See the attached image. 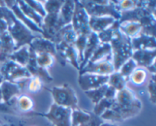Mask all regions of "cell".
<instances>
[{
    "label": "cell",
    "mask_w": 156,
    "mask_h": 126,
    "mask_svg": "<svg viewBox=\"0 0 156 126\" xmlns=\"http://www.w3.org/2000/svg\"><path fill=\"white\" fill-rule=\"evenodd\" d=\"M141 108L140 100L130 89L125 87L117 91L112 106L100 117L103 121L107 120L109 123L114 124L137 115Z\"/></svg>",
    "instance_id": "6da1fadb"
},
{
    "label": "cell",
    "mask_w": 156,
    "mask_h": 126,
    "mask_svg": "<svg viewBox=\"0 0 156 126\" xmlns=\"http://www.w3.org/2000/svg\"><path fill=\"white\" fill-rule=\"evenodd\" d=\"M111 42L112 62L115 71H118L120 67L133 54L131 39L123 34L119 29L115 30Z\"/></svg>",
    "instance_id": "7a4b0ae2"
},
{
    "label": "cell",
    "mask_w": 156,
    "mask_h": 126,
    "mask_svg": "<svg viewBox=\"0 0 156 126\" xmlns=\"http://www.w3.org/2000/svg\"><path fill=\"white\" fill-rule=\"evenodd\" d=\"M82 6L85 9L90 17H105L111 16L114 19L120 18V12L117 9L115 5L108 4L110 2L102 1L98 2H80Z\"/></svg>",
    "instance_id": "3957f363"
},
{
    "label": "cell",
    "mask_w": 156,
    "mask_h": 126,
    "mask_svg": "<svg viewBox=\"0 0 156 126\" xmlns=\"http://www.w3.org/2000/svg\"><path fill=\"white\" fill-rule=\"evenodd\" d=\"M54 103L69 109L77 108L78 99L75 91L68 84L54 87L51 90Z\"/></svg>",
    "instance_id": "277c9868"
},
{
    "label": "cell",
    "mask_w": 156,
    "mask_h": 126,
    "mask_svg": "<svg viewBox=\"0 0 156 126\" xmlns=\"http://www.w3.org/2000/svg\"><path fill=\"white\" fill-rule=\"evenodd\" d=\"M73 109L53 103L50 110L44 116L53 126H71V115Z\"/></svg>",
    "instance_id": "5b68a950"
},
{
    "label": "cell",
    "mask_w": 156,
    "mask_h": 126,
    "mask_svg": "<svg viewBox=\"0 0 156 126\" xmlns=\"http://www.w3.org/2000/svg\"><path fill=\"white\" fill-rule=\"evenodd\" d=\"M9 30L11 36L15 41V49L23 46L24 44H30V42L37 37L33 36L30 30L23 26L21 21L16 20L15 17L13 18L12 23L9 25Z\"/></svg>",
    "instance_id": "8992f818"
},
{
    "label": "cell",
    "mask_w": 156,
    "mask_h": 126,
    "mask_svg": "<svg viewBox=\"0 0 156 126\" xmlns=\"http://www.w3.org/2000/svg\"><path fill=\"white\" fill-rule=\"evenodd\" d=\"M75 4L74 14L73 16V27L77 35H89L91 30L89 27V18L86 11L82 5Z\"/></svg>",
    "instance_id": "52a82bcc"
},
{
    "label": "cell",
    "mask_w": 156,
    "mask_h": 126,
    "mask_svg": "<svg viewBox=\"0 0 156 126\" xmlns=\"http://www.w3.org/2000/svg\"><path fill=\"white\" fill-rule=\"evenodd\" d=\"M2 77L12 83H16L18 80L24 78L32 77L27 69L22 65L11 61L3 65L1 69Z\"/></svg>",
    "instance_id": "ba28073f"
},
{
    "label": "cell",
    "mask_w": 156,
    "mask_h": 126,
    "mask_svg": "<svg viewBox=\"0 0 156 126\" xmlns=\"http://www.w3.org/2000/svg\"><path fill=\"white\" fill-rule=\"evenodd\" d=\"M108 80H109V75H100V74L85 73L80 74L79 83L83 90L88 91L97 89L106 84L108 83Z\"/></svg>",
    "instance_id": "9c48e42d"
},
{
    "label": "cell",
    "mask_w": 156,
    "mask_h": 126,
    "mask_svg": "<svg viewBox=\"0 0 156 126\" xmlns=\"http://www.w3.org/2000/svg\"><path fill=\"white\" fill-rule=\"evenodd\" d=\"M114 72H115V69L113 62L111 61L94 62V63L88 62L86 65L81 69L80 74L90 73V74H100V75H111Z\"/></svg>",
    "instance_id": "30bf717a"
},
{
    "label": "cell",
    "mask_w": 156,
    "mask_h": 126,
    "mask_svg": "<svg viewBox=\"0 0 156 126\" xmlns=\"http://www.w3.org/2000/svg\"><path fill=\"white\" fill-rule=\"evenodd\" d=\"M155 58V49L136 50L132 56V59L136 62L138 66L149 68V71L151 67H154Z\"/></svg>",
    "instance_id": "8fae6325"
},
{
    "label": "cell",
    "mask_w": 156,
    "mask_h": 126,
    "mask_svg": "<svg viewBox=\"0 0 156 126\" xmlns=\"http://www.w3.org/2000/svg\"><path fill=\"white\" fill-rule=\"evenodd\" d=\"M56 51H58L59 54L64 58V59L73 64L74 66L79 67L78 59L79 61V53L73 45H69L65 42H60L57 43L56 46Z\"/></svg>",
    "instance_id": "7c38bea8"
},
{
    "label": "cell",
    "mask_w": 156,
    "mask_h": 126,
    "mask_svg": "<svg viewBox=\"0 0 156 126\" xmlns=\"http://www.w3.org/2000/svg\"><path fill=\"white\" fill-rule=\"evenodd\" d=\"M133 49L152 50L155 49V38L154 36L140 33L136 37L131 39Z\"/></svg>",
    "instance_id": "4fadbf2b"
},
{
    "label": "cell",
    "mask_w": 156,
    "mask_h": 126,
    "mask_svg": "<svg viewBox=\"0 0 156 126\" xmlns=\"http://www.w3.org/2000/svg\"><path fill=\"white\" fill-rule=\"evenodd\" d=\"M105 61L112 62V50H111V44L109 43H100L88 62L94 63V62H105Z\"/></svg>",
    "instance_id": "5bb4252c"
},
{
    "label": "cell",
    "mask_w": 156,
    "mask_h": 126,
    "mask_svg": "<svg viewBox=\"0 0 156 126\" xmlns=\"http://www.w3.org/2000/svg\"><path fill=\"white\" fill-rule=\"evenodd\" d=\"M115 19L111 16L105 17H90L89 27L94 33H101L109 28L114 23Z\"/></svg>",
    "instance_id": "9a60e30c"
},
{
    "label": "cell",
    "mask_w": 156,
    "mask_h": 126,
    "mask_svg": "<svg viewBox=\"0 0 156 126\" xmlns=\"http://www.w3.org/2000/svg\"><path fill=\"white\" fill-rule=\"evenodd\" d=\"M30 48L37 53H49L53 56L56 54V46L52 41L46 39L36 38L30 43Z\"/></svg>",
    "instance_id": "2e32d148"
},
{
    "label": "cell",
    "mask_w": 156,
    "mask_h": 126,
    "mask_svg": "<svg viewBox=\"0 0 156 126\" xmlns=\"http://www.w3.org/2000/svg\"><path fill=\"white\" fill-rule=\"evenodd\" d=\"M149 70L143 67H136L127 78V81L133 86H143L149 79Z\"/></svg>",
    "instance_id": "e0dca14e"
},
{
    "label": "cell",
    "mask_w": 156,
    "mask_h": 126,
    "mask_svg": "<svg viewBox=\"0 0 156 126\" xmlns=\"http://www.w3.org/2000/svg\"><path fill=\"white\" fill-rule=\"evenodd\" d=\"M141 24L134 21H122L119 24V30L128 37L135 38L141 33Z\"/></svg>",
    "instance_id": "ac0fdd59"
},
{
    "label": "cell",
    "mask_w": 156,
    "mask_h": 126,
    "mask_svg": "<svg viewBox=\"0 0 156 126\" xmlns=\"http://www.w3.org/2000/svg\"><path fill=\"white\" fill-rule=\"evenodd\" d=\"M75 10L74 2L68 1L64 2L59 12V18L62 26H66L69 24L73 19V14Z\"/></svg>",
    "instance_id": "d6986e66"
},
{
    "label": "cell",
    "mask_w": 156,
    "mask_h": 126,
    "mask_svg": "<svg viewBox=\"0 0 156 126\" xmlns=\"http://www.w3.org/2000/svg\"><path fill=\"white\" fill-rule=\"evenodd\" d=\"M0 88H1L3 100L6 103L20 93V88L18 87V85L10 81L2 82Z\"/></svg>",
    "instance_id": "ffe728a7"
},
{
    "label": "cell",
    "mask_w": 156,
    "mask_h": 126,
    "mask_svg": "<svg viewBox=\"0 0 156 126\" xmlns=\"http://www.w3.org/2000/svg\"><path fill=\"white\" fill-rule=\"evenodd\" d=\"M30 48L27 46H23L18 51L12 53V54L9 56V59H12L13 62H16L20 65H27L28 64L29 59H30Z\"/></svg>",
    "instance_id": "44dd1931"
},
{
    "label": "cell",
    "mask_w": 156,
    "mask_h": 126,
    "mask_svg": "<svg viewBox=\"0 0 156 126\" xmlns=\"http://www.w3.org/2000/svg\"><path fill=\"white\" fill-rule=\"evenodd\" d=\"M92 113L85 112L78 108L72 110L71 126H81L91 118Z\"/></svg>",
    "instance_id": "7402d4cb"
},
{
    "label": "cell",
    "mask_w": 156,
    "mask_h": 126,
    "mask_svg": "<svg viewBox=\"0 0 156 126\" xmlns=\"http://www.w3.org/2000/svg\"><path fill=\"white\" fill-rule=\"evenodd\" d=\"M127 78L123 77L119 71H115L109 75L108 84L112 87L117 91H120L126 87Z\"/></svg>",
    "instance_id": "603a6c76"
},
{
    "label": "cell",
    "mask_w": 156,
    "mask_h": 126,
    "mask_svg": "<svg viewBox=\"0 0 156 126\" xmlns=\"http://www.w3.org/2000/svg\"><path fill=\"white\" fill-rule=\"evenodd\" d=\"M19 3V6L18 8L20 9V10L21 11L23 14L24 15L27 17L29 19H32L34 21H35V23L37 24H39L40 27H42L43 21H42V17L40 16L35 11H34L30 6L27 5L26 4L25 2H18Z\"/></svg>",
    "instance_id": "cb8c5ba5"
},
{
    "label": "cell",
    "mask_w": 156,
    "mask_h": 126,
    "mask_svg": "<svg viewBox=\"0 0 156 126\" xmlns=\"http://www.w3.org/2000/svg\"><path fill=\"white\" fill-rule=\"evenodd\" d=\"M108 86L109 85L106 83V84L103 85V86H101L99 88H97V89L85 91V94L91 99L93 103L97 104L99 101H101L102 99L105 98V93H106L107 89L108 88Z\"/></svg>",
    "instance_id": "d4e9b609"
},
{
    "label": "cell",
    "mask_w": 156,
    "mask_h": 126,
    "mask_svg": "<svg viewBox=\"0 0 156 126\" xmlns=\"http://www.w3.org/2000/svg\"><path fill=\"white\" fill-rule=\"evenodd\" d=\"M35 59H36V62L38 66L44 69L51 66L54 61L53 55L49 54V53H35Z\"/></svg>",
    "instance_id": "484cf974"
},
{
    "label": "cell",
    "mask_w": 156,
    "mask_h": 126,
    "mask_svg": "<svg viewBox=\"0 0 156 126\" xmlns=\"http://www.w3.org/2000/svg\"><path fill=\"white\" fill-rule=\"evenodd\" d=\"M41 87H42V83H41V78L35 76V77H30L26 79L21 88H27V90L30 92L35 93L40 90L41 89Z\"/></svg>",
    "instance_id": "4316f807"
},
{
    "label": "cell",
    "mask_w": 156,
    "mask_h": 126,
    "mask_svg": "<svg viewBox=\"0 0 156 126\" xmlns=\"http://www.w3.org/2000/svg\"><path fill=\"white\" fill-rule=\"evenodd\" d=\"M16 105L18 109L21 112H29L32 109L34 106L31 99L26 95H21L16 99Z\"/></svg>",
    "instance_id": "83f0119b"
},
{
    "label": "cell",
    "mask_w": 156,
    "mask_h": 126,
    "mask_svg": "<svg viewBox=\"0 0 156 126\" xmlns=\"http://www.w3.org/2000/svg\"><path fill=\"white\" fill-rule=\"evenodd\" d=\"M114 102V100L108 98H103L101 101H99L97 104H95L94 109V114L97 116L100 117L107 109H109Z\"/></svg>",
    "instance_id": "f1b7e54d"
},
{
    "label": "cell",
    "mask_w": 156,
    "mask_h": 126,
    "mask_svg": "<svg viewBox=\"0 0 156 126\" xmlns=\"http://www.w3.org/2000/svg\"><path fill=\"white\" fill-rule=\"evenodd\" d=\"M136 67H138L136 62L132 58H130V59H128V60L120 67V68L119 69L118 71L123 76V77L128 78L129 74L133 71V70L135 69Z\"/></svg>",
    "instance_id": "f546056e"
},
{
    "label": "cell",
    "mask_w": 156,
    "mask_h": 126,
    "mask_svg": "<svg viewBox=\"0 0 156 126\" xmlns=\"http://www.w3.org/2000/svg\"><path fill=\"white\" fill-rule=\"evenodd\" d=\"M63 2L61 1H50L47 2L45 5V10L47 14H58L61 7H62Z\"/></svg>",
    "instance_id": "4dcf8cb0"
},
{
    "label": "cell",
    "mask_w": 156,
    "mask_h": 126,
    "mask_svg": "<svg viewBox=\"0 0 156 126\" xmlns=\"http://www.w3.org/2000/svg\"><path fill=\"white\" fill-rule=\"evenodd\" d=\"M27 3V5L28 6H30L34 11L37 12V14H39L40 15H41L42 17H45L47 13H46L45 10H44V8L41 5V4L37 2H34V1H27L25 2Z\"/></svg>",
    "instance_id": "1f68e13d"
},
{
    "label": "cell",
    "mask_w": 156,
    "mask_h": 126,
    "mask_svg": "<svg viewBox=\"0 0 156 126\" xmlns=\"http://www.w3.org/2000/svg\"><path fill=\"white\" fill-rule=\"evenodd\" d=\"M103 122L104 121L101 118V117L97 116L94 113H92L91 118L81 126H101Z\"/></svg>",
    "instance_id": "d6a6232c"
},
{
    "label": "cell",
    "mask_w": 156,
    "mask_h": 126,
    "mask_svg": "<svg viewBox=\"0 0 156 126\" xmlns=\"http://www.w3.org/2000/svg\"><path fill=\"white\" fill-rule=\"evenodd\" d=\"M149 92L150 95V99L153 103H155V74L152 75V77L149 79Z\"/></svg>",
    "instance_id": "836d02e7"
},
{
    "label": "cell",
    "mask_w": 156,
    "mask_h": 126,
    "mask_svg": "<svg viewBox=\"0 0 156 126\" xmlns=\"http://www.w3.org/2000/svg\"><path fill=\"white\" fill-rule=\"evenodd\" d=\"M101 126H117V124H114V123H109V122H103Z\"/></svg>",
    "instance_id": "e575fe53"
},
{
    "label": "cell",
    "mask_w": 156,
    "mask_h": 126,
    "mask_svg": "<svg viewBox=\"0 0 156 126\" xmlns=\"http://www.w3.org/2000/svg\"><path fill=\"white\" fill-rule=\"evenodd\" d=\"M2 102H4L3 100V97H2V91H1V88H0V103H2Z\"/></svg>",
    "instance_id": "d590c367"
}]
</instances>
